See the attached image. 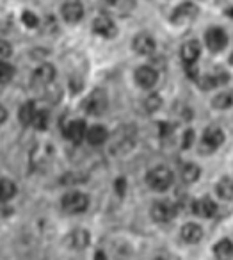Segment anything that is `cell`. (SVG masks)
Wrapping results in <instances>:
<instances>
[{"label": "cell", "instance_id": "cell-2", "mask_svg": "<svg viewBox=\"0 0 233 260\" xmlns=\"http://www.w3.org/2000/svg\"><path fill=\"white\" fill-rule=\"evenodd\" d=\"M61 207H62V210L68 214H82L84 210L89 207V198H87L84 192L72 191L62 196Z\"/></svg>", "mask_w": 233, "mask_h": 260}, {"label": "cell", "instance_id": "cell-25", "mask_svg": "<svg viewBox=\"0 0 233 260\" xmlns=\"http://www.w3.org/2000/svg\"><path fill=\"white\" fill-rule=\"evenodd\" d=\"M214 107L217 109H229L233 107V91H224V93L217 94V96L214 98Z\"/></svg>", "mask_w": 233, "mask_h": 260}, {"label": "cell", "instance_id": "cell-15", "mask_svg": "<svg viewBox=\"0 0 233 260\" xmlns=\"http://www.w3.org/2000/svg\"><path fill=\"white\" fill-rule=\"evenodd\" d=\"M54 79H55V68L52 64H41L32 75V82L38 84V86H47V84L54 82Z\"/></svg>", "mask_w": 233, "mask_h": 260}, {"label": "cell", "instance_id": "cell-33", "mask_svg": "<svg viewBox=\"0 0 233 260\" xmlns=\"http://www.w3.org/2000/svg\"><path fill=\"white\" fill-rule=\"evenodd\" d=\"M194 141V132L192 130H187L185 136H183V148H189Z\"/></svg>", "mask_w": 233, "mask_h": 260}, {"label": "cell", "instance_id": "cell-18", "mask_svg": "<svg viewBox=\"0 0 233 260\" xmlns=\"http://www.w3.org/2000/svg\"><path fill=\"white\" fill-rule=\"evenodd\" d=\"M192 210H194V214H197V216H201V217H212L217 212V205H215L210 198H201L192 203Z\"/></svg>", "mask_w": 233, "mask_h": 260}, {"label": "cell", "instance_id": "cell-26", "mask_svg": "<svg viewBox=\"0 0 233 260\" xmlns=\"http://www.w3.org/2000/svg\"><path fill=\"white\" fill-rule=\"evenodd\" d=\"M182 178L185 182H196L199 178V166L197 164H185L182 168Z\"/></svg>", "mask_w": 233, "mask_h": 260}, {"label": "cell", "instance_id": "cell-32", "mask_svg": "<svg viewBox=\"0 0 233 260\" xmlns=\"http://www.w3.org/2000/svg\"><path fill=\"white\" fill-rule=\"evenodd\" d=\"M125 187H126L125 178H118V180H116V192H118L119 196H123L125 194Z\"/></svg>", "mask_w": 233, "mask_h": 260}, {"label": "cell", "instance_id": "cell-5", "mask_svg": "<svg viewBox=\"0 0 233 260\" xmlns=\"http://www.w3.org/2000/svg\"><path fill=\"white\" fill-rule=\"evenodd\" d=\"M176 216V207L171 202H155L151 207V217L157 223H168Z\"/></svg>", "mask_w": 233, "mask_h": 260}, {"label": "cell", "instance_id": "cell-22", "mask_svg": "<svg viewBox=\"0 0 233 260\" xmlns=\"http://www.w3.org/2000/svg\"><path fill=\"white\" fill-rule=\"evenodd\" d=\"M68 241H70V244H72V248L84 249L87 246V242H89V234H87L86 230H75V232H72Z\"/></svg>", "mask_w": 233, "mask_h": 260}, {"label": "cell", "instance_id": "cell-34", "mask_svg": "<svg viewBox=\"0 0 233 260\" xmlns=\"http://www.w3.org/2000/svg\"><path fill=\"white\" fill-rule=\"evenodd\" d=\"M6 119H8V111H6V109L2 107V105H0V125H2V123H4Z\"/></svg>", "mask_w": 233, "mask_h": 260}, {"label": "cell", "instance_id": "cell-23", "mask_svg": "<svg viewBox=\"0 0 233 260\" xmlns=\"http://www.w3.org/2000/svg\"><path fill=\"white\" fill-rule=\"evenodd\" d=\"M16 194V185L13 180L0 178V202H9Z\"/></svg>", "mask_w": 233, "mask_h": 260}, {"label": "cell", "instance_id": "cell-21", "mask_svg": "<svg viewBox=\"0 0 233 260\" xmlns=\"http://www.w3.org/2000/svg\"><path fill=\"white\" fill-rule=\"evenodd\" d=\"M36 105L32 102H27L20 107V112H18V119L23 123V125H32L34 123V118H36Z\"/></svg>", "mask_w": 233, "mask_h": 260}, {"label": "cell", "instance_id": "cell-28", "mask_svg": "<svg viewBox=\"0 0 233 260\" xmlns=\"http://www.w3.org/2000/svg\"><path fill=\"white\" fill-rule=\"evenodd\" d=\"M48 119H50V118H48V112L47 111H38L32 125L36 126L38 130H45L48 126Z\"/></svg>", "mask_w": 233, "mask_h": 260}, {"label": "cell", "instance_id": "cell-6", "mask_svg": "<svg viewBox=\"0 0 233 260\" xmlns=\"http://www.w3.org/2000/svg\"><path fill=\"white\" fill-rule=\"evenodd\" d=\"M205 41H207V47L210 48L212 52H219L226 47L228 43V36L222 29L219 27H210V29L205 32Z\"/></svg>", "mask_w": 233, "mask_h": 260}, {"label": "cell", "instance_id": "cell-7", "mask_svg": "<svg viewBox=\"0 0 233 260\" xmlns=\"http://www.w3.org/2000/svg\"><path fill=\"white\" fill-rule=\"evenodd\" d=\"M197 13H199V9H197L196 4H192V2H183V4H180L178 8H176L175 11H173L171 22L173 23H185V22H190V20L196 18Z\"/></svg>", "mask_w": 233, "mask_h": 260}, {"label": "cell", "instance_id": "cell-31", "mask_svg": "<svg viewBox=\"0 0 233 260\" xmlns=\"http://www.w3.org/2000/svg\"><path fill=\"white\" fill-rule=\"evenodd\" d=\"M11 54H13L11 43H9V41H6V40H0V61H4V59H8Z\"/></svg>", "mask_w": 233, "mask_h": 260}, {"label": "cell", "instance_id": "cell-14", "mask_svg": "<svg viewBox=\"0 0 233 260\" xmlns=\"http://www.w3.org/2000/svg\"><path fill=\"white\" fill-rule=\"evenodd\" d=\"M180 54H182V59H183V62H185V64H196L197 57H199V54H201L199 43H197L196 40L185 41V43L182 45V50H180Z\"/></svg>", "mask_w": 233, "mask_h": 260}, {"label": "cell", "instance_id": "cell-9", "mask_svg": "<svg viewBox=\"0 0 233 260\" xmlns=\"http://www.w3.org/2000/svg\"><path fill=\"white\" fill-rule=\"evenodd\" d=\"M224 143V132L219 126H208L203 132V148L207 150H217Z\"/></svg>", "mask_w": 233, "mask_h": 260}, {"label": "cell", "instance_id": "cell-13", "mask_svg": "<svg viewBox=\"0 0 233 260\" xmlns=\"http://www.w3.org/2000/svg\"><path fill=\"white\" fill-rule=\"evenodd\" d=\"M134 50L141 55H150L155 52V40L150 36V34L143 32V34H137L134 38V43H132Z\"/></svg>", "mask_w": 233, "mask_h": 260}, {"label": "cell", "instance_id": "cell-20", "mask_svg": "<svg viewBox=\"0 0 233 260\" xmlns=\"http://www.w3.org/2000/svg\"><path fill=\"white\" fill-rule=\"evenodd\" d=\"M214 253L219 260H231L233 258V242L229 239H222L214 246Z\"/></svg>", "mask_w": 233, "mask_h": 260}, {"label": "cell", "instance_id": "cell-29", "mask_svg": "<svg viewBox=\"0 0 233 260\" xmlns=\"http://www.w3.org/2000/svg\"><path fill=\"white\" fill-rule=\"evenodd\" d=\"M22 22L25 23V27H29V29H36L38 23H40V20H38V16L34 15V13H30V11H23V15H22Z\"/></svg>", "mask_w": 233, "mask_h": 260}, {"label": "cell", "instance_id": "cell-24", "mask_svg": "<svg viewBox=\"0 0 233 260\" xmlns=\"http://www.w3.org/2000/svg\"><path fill=\"white\" fill-rule=\"evenodd\" d=\"M215 191H217L219 198L222 200H231L233 198V180L231 178H221L217 184V187H215Z\"/></svg>", "mask_w": 233, "mask_h": 260}, {"label": "cell", "instance_id": "cell-27", "mask_svg": "<svg viewBox=\"0 0 233 260\" xmlns=\"http://www.w3.org/2000/svg\"><path fill=\"white\" fill-rule=\"evenodd\" d=\"M15 77V68L9 62L0 61V84H8Z\"/></svg>", "mask_w": 233, "mask_h": 260}, {"label": "cell", "instance_id": "cell-36", "mask_svg": "<svg viewBox=\"0 0 233 260\" xmlns=\"http://www.w3.org/2000/svg\"><path fill=\"white\" fill-rule=\"evenodd\" d=\"M229 64L233 66V54H231V57H229Z\"/></svg>", "mask_w": 233, "mask_h": 260}, {"label": "cell", "instance_id": "cell-3", "mask_svg": "<svg viewBox=\"0 0 233 260\" xmlns=\"http://www.w3.org/2000/svg\"><path fill=\"white\" fill-rule=\"evenodd\" d=\"M134 139H136V130L130 128V125L119 128L114 134V141H112V152L119 153V152H126L134 146Z\"/></svg>", "mask_w": 233, "mask_h": 260}, {"label": "cell", "instance_id": "cell-1", "mask_svg": "<svg viewBox=\"0 0 233 260\" xmlns=\"http://www.w3.org/2000/svg\"><path fill=\"white\" fill-rule=\"evenodd\" d=\"M173 178H175L173 177V171L168 170V168H164V166L153 168V170H150L146 175L148 185H150L153 191H158V192L168 191L173 184Z\"/></svg>", "mask_w": 233, "mask_h": 260}, {"label": "cell", "instance_id": "cell-30", "mask_svg": "<svg viewBox=\"0 0 233 260\" xmlns=\"http://www.w3.org/2000/svg\"><path fill=\"white\" fill-rule=\"evenodd\" d=\"M144 105H146L148 111H157V109L162 105V100H160V96H158L157 93H153V94H150V96L146 98Z\"/></svg>", "mask_w": 233, "mask_h": 260}, {"label": "cell", "instance_id": "cell-19", "mask_svg": "<svg viewBox=\"0 0 233 260\" xmlns=\"http://www.w3.org/2000/svg\"><path fill=\"white\" fill-rule=\"evenodd\" d=\"M107 138H109L107 130H105L102 125H93L86 134V139L91 146H102L105 141H107Z\"/></svg>", "mask_w": 233, "mask_h": 260}, {"label": "cell", "instance_id": "cell-8", "mask_svg": "<svg viewBox=\"0 0 233 260\" xmlns=\"http://www.w3.org/2000/svg\"><path fill=\"white\" fill-rule=\"evenodd\" d=\"M87 134V125L84 119H73L64 126V136L72 143H80Z\"/></svg>", "mask_w": 233, "mask_h": 260}, {"label": "cell", "instance_id": "cell-11", "mask_svg": "<svg viewBox=\"0 0 233 260\" xmlns=\"http://www.w3.org/2000/svg\"><path fill=\"white\" fill-rule=\"evenodd\" d=\"M61 13H62V18L68 23H77V22H80L84 16V6L80 4L79 0H72V2H66V4L62 6Z\"/></svg>", "mask_w": 233, "mask_h": 260}, {"label": "cell", "instance_id": "cell-17", "mask_svg": "<svg viewBox=\"0 0 233 260\" xmlns=\"http://www.w3.org/2000/svg\"><path fill=\"white\" fill-rule=\"evenodd\" d=\"M180 235H182L183 241L189 242V244H196V242H199L201 237H203V228L196 223H187L182 226Z\"/></svg>", "mask_w": 233, "mask_h": 260}, {"label": "cell", "instance_id": "cell-35", "mask_svg": "<svg viewBox=\"0 0 233 260\" xmlns=\"http://www.w3.org/2000/svg\"><path fill=\"white\" fill-rule=\"evenodd\" d=\"M94 260H107V256H105L104 251H96V255H94Z\"/></svg>", "mask_w": 233, "mask_h": 260}, {"label": "cell", "instance_id": "cell-12", "mask_svg": "<svg viewBox=\"0 0 233 260\" xmlns=\"http://www.w3.org/2000/svg\"><path fill=\"white\" fill-rule=\"evenodd\" d=\"M93 30L102 38H112L116 34V23L112 22V18H109L107 15H102L94 20Z\"/></svg>", "mask_w": 233, "mask_h": 260}, {"label": "cell", "instance_id": "cell-16", "mask_svg": "<svg viewBox=\"0 0 233 260\" xmlns=\"http://www.w3.org/2000/svg\"><path fill=\"white\" fill-rule=\"evenodd\" d=\"M197 86L201 89H214L217 86L228 82V75L226 73H214V75H205V77H197Z\"/></svg>", "mask_w": 233, "mask_h": 260}, {"label": "cell", "instance_id": "cell-10", "mask_svg": "<svg viewBox=\"0 0 233 260\" xmlns=\"http://www.w3.org/2000/svg\"><path fill=\"white\" fill-rule=\"evenodd\" d=\"M157 80H158V73L151 66H141V68L136 70V82L141 87H144V89L153 87L157 84Z\"/></svg>", "mask_w": 233, "mask_h": 260}, {"label": "cell", "instance_id": "cell-4", "mask_svg": "<svg viewBox=\"0 0 233 260\" xmlns=\"http://www.w3.org/2000/svg\"><path fill=\"white\" fill-rule=\"evenodd\" d=\"M109 105V98H107V93H105L104 89H94L93 93L87 96L86 104H84V107H86L87 114H94V116H100L105 112V109H107Z\"/></svg>", "mask_w": 233, "mask_h": 260}]
</instances>
